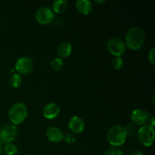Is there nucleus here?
<instances>
[{"instance_id":"obj_1","label":"nucleus","mask_w":155,"mask_h":155,"mask_svg":"<svg viewBox=\"0 0 155 155\" xmlns=\"http://www.w3.org/2000/svg\"><path fill=\"white\" fill-rule=\"evenodd\" d=\"M145 41V35L139 27H132L127 31L125 36L126 46L131 50L137 51L142 46Z\"/></svg>"},{"instance_id":"obj_2","label":"nucleus","mask_w":155,"mask_h":155,"mask_svg":"<svg viewBox=\"0 0 155 155\" xmlns=\"http://www.w3.org/2000/svg\"><path fill=\"white\" fill-rule=\"evenodd\" d=\"M127 133L125 127L120 125H114L107 132V140L112 147L121 146L127 140Z\"/></svg>"},{"instance_id":"obj_3","label":"nucleus","mask_w":155,"mask_h":155,"mask_svg":"<svg viewBox=\"0 0 155 155\" xmlns=\"http://www.w3.org/2000/svg\"><path fill=\"white\" fill-rule=\"evenodd\" d=\"M28 117V109L27 106L21 102L15 103L8 110V118L11 124L20 125L23 124Z\"/></svg>"},{"instance_id":"obj_4","label":"nucleus","mask_w":155,"mask_h":155,"mask_svg":"<svg viewBox=\"0 0 155 155\" xmlns=\"http://www.w3.org/2000/svg\"><path fill=\"white\" fill-rule=\"evenodd\" d=\"M138 139L142 145L145 147L152 146L154 141L155 132L154 127L150 124H146L139 128L137 133Z\"/></svg>"},{"instance_id":"obj_5","label":"nucleus","mask_w":155,"mask_h":155,"mask_svg":"<svg viewBox=\"0 0 155 155\" xmlns=\"http://www.w3.org/2000/svg\"><path fill=\"white\" fill-rule=\"evenodd\" d=\"M17 126L12 124H5L0 127V142L2 144L12 143L18 136Z\"/></svg>"},{"instance_id":"obj_6","label":"nucleus","mask_w":155,"mask_h":155,"mask_svg":"<svg viewBox=\"0 0 155 155\" xmlns=\"http://www.w3.org/2000/svg\"><path fill=\"white\" fill-rule=\"evenodd\" d=\"M107 48L109 52L115 57H121L126 52L127 46L122 39L117 37H112L107 41Z\"/></svg>"},{"instance_id":"obj_7","label":"nucleus","mask_w":155,"mask_h":155,"mask_svg":"<svg viewBox=\"0 0 155 155\" xmlns=\"http://www.w3.org/2000/svg\"><path fill=\"white\" fill-rule=\"evenodd\" d=\"M54 13L52 9L47 6H43L38 9L35 14V18L39 24L48 25L51 24L54 20Z\"/></svg>"},{"instance_id":"obj_8","label":"nucleus","mask_w":155,"mask_h":155,"mask_svg":"<svg viewBox=\"0 0 155 155\" xmlns=\"http://www.w3.org/2000/svg\"><path fill=\"white\" fill-rule=\"evenodd\" d=\"M33 61L30 58L22 56L16 61L15 68L20 75H28L33 71Z\"/></svg>"},{"instance_id":"obj_9","label":"nucleus","mask_w":155,"mask_h":155,"mask_svg":"<svg viewBox=\"0 0 155 155\" xmlns=\"http://www.w3.org/2000/svg\"><path fill=\"white\" fill-rule=\"evenodd\" d=\"M131 120L135 125L136 126H145L148 124V121L150 120V115L144 109L137 108L133 110L130 115Z\"/></svg>"},{"instance_id":"obj_10","label":"nucleus","mask_w":155,"mask_h":155,"mask_svg":"<svg viewBox=\"0 0 155 155\" xmlns=\"http://www.w3.org/2000/svg\"><path fill=\"white\" fill-rule=\"evenodd\" d=\"M61 109L58 104L56 103L51 102L45 104L42 109V114L45 119L53 120L55 119L60 114Z\"/></svg>"},{"instance_id":"obj_11","label":"nucleus","mask_w":155,"mask_h":155,"mask_svg":"<svg viewBox=\"0 0 155 155\" xmlns=\"http://www.w3.org/2000/svg\"><path fill=\"white\" fill-rule=\"evenodd\" d=\"M68 128L72 133L80 134L85 129V123L83 118L79 116H74L68 121Z\"/></svg>"},{"instance_id":"obj_12","label":"nucleus","mask_w":155,"mask_h":155,"mask_svg":"<svg viewBox=\"0 0 155 155\" xmlns=\"http://www.w3.org/2000/svg\"><path fill=\"white\" fill-rule=\"evenodd\" d=\"M45 135L48 141L52 143H58L63 140L64 138V133L62 130L59 127H54V126L48 127L47 129Z\"/></svg>"},{"instance_id":"obj_13","label":"nucleus","mask_w":155,"mask_h":155,"mask_svg":"<svg viewBox=\"0 0 155 155\" xmlns=\"http://www.w3.org/2000/svg\"><path fill=\"white\" fill-rule=\"evenodd\" d=\"M92 3L89 0H78L76 2V8L79 13L83 15H87L92 10Z\"/></svg>"},{"instance_id":"obj_14","label":"nucleus","mask_w":155,"mask_h":155,"mask_svg":"<svg viewBox=\"0 0 155 155\" xmlns=\"http://www.w3.org/2000/svg\"><path fill=\"white\" fill-rule=\"evenodd\" d=\"M58 54L59 58H63L69 57L72 52V45L69 42H62L58 47Z\"/></svg>"},{"instance_id":"obj_15","label":"nucleus","mask_w":155,"mask_h":155,"mask_svg":"<svg viewBox=\"0 0 155 155\" xmlns=\"http://www.w3.org/2000/svg\"><path fill=\"white\" fill-rule=\"evenodd\" d=\"M68 2L64 0H55L52 2V11L54 13L61 14L66 11Z\"/></svg>"},{"instance_id":"obj_16","label":"nucleus","mask_w":155,"mask_h":155,"mask_svg":"<svg viewBox=\"0 0 155 155\" xmlns=\"http://www.w3.org/2000/svg\"><path fill=\"white\" fill-rule=\"evenodd\" d=\"M22 78L21 76L18 74H14L9 77L8 83L11 87L14 89H18L22 84Z\"/></svg>"},{"instance_id":"obj_17","label":"nucleus","mask_w":155,"mask_h":155,"mask_svg":"<svg viewBox=\"0 0 155 155\" xmlns=\"http://www.w3.org/2000/svg\"><path fill=\"white\" fill-rule=\"evenodd\" d=\"M51 64V68H52L54 71H59L64 68V61L63 58H54V59H52L50 63Z\"/></svg>"},{"instance_id":"obj_18","label":"nucleus","mask_w":155,"mask_h":155,"mask_svg":"<svg viewBox=\"0 0 155 155\" xmlns=\"http://www.w3.org/2000/svg\"><path fill=\"white\" fill-rule=\"evenodd\" d=\"M3 151L5 155H17L18 152V148L15 144L9 143L5 145Z\"/></svg>"},{"instance_id":"obj_19","label":"nucleus","mask_w":155,"mask_h":155,"mask_svg":"<svg viewBox=\"0 0 155 155\" xmlns=\"http://www.w3.org/2000/svg\"><path fill=\"white\" fill-rule=\"evenodd\" d=\"M112 66L115 70H120L124 66V59L121 57H115L112 60Z\"/></svg>"},{"instance_id":"obj_20","label":"nucleus","mask_w":155,"mask_h":155,"mask_svg":"<svg viewBox=\"0 0 155 155\" xmlns=\"http://www.w3.org/2000/svg\"><path fill=\"white\" fill-rule=\"evenodd\" d=\"M103 155H123V152L117 147H110L104 151Z\"/></svg>"},{"instance_id":"obj_21","label":"nucleus","mask_w":155,"mask_h":155,"mask_svg":"<svg viewBox=\"0 0 155 155\" xmlns=\"http://www.w3.org/2000/svg\"><path fill=\"white\" fill-rule=\"evenodd\" d=\"M63 140H64V142L68 144H73L75 142L76 137L74 133H68L65 135H64Z\"/></svg>"},{"instance_id":"obj_22","label":"nucleus","mask_w":155,"mask_h":155,"mask_svg":"<svg viewBox=\"0 0 155 155\" xmlns=\"http://www.w3.org/2000/svg\"><path fill=\"white\" fill-rule=\"evenodd\" d=\"M155 51H154V48H152L148 52V61H149L150 63L154 66L155 64Z\"/></svg>"},{"instance_id":"obj_23","label":"nucleus","mask_w":155,"mask_h":155,"mask_svg":"<svg viewBox=\"0 0 155 155\" xmlns=\"http://www.w3.org/2000/svg\"><path fill=\"white\" fill-rule=\"evenodd\" d=\"M132 155H144V154H143V153L142 152V151L137 150V151H135L132 154Z\"/></svg>"},{"instance_id":"obj_24","label":"nucleus","mask_w":155,"mask_h":155,"mask_svg":"<svg viewBox=\"0 0 155 155\" xmlns=\"http://www.w3.org/2000/svg\"><path fill=\"white\" fill-rule=\"evenodd\" d=\"M3 148H4L3 145L1 143V142H0V155H2V154L3 153Z\"/></svg>"},{"instance_id":"obj_25","label":"nucleus","mask_w":155,"mask_h":155,"mask_svg":"<svg viewBox=\"0 0 155 155\" xmlns=\"http://www.w3.org/2000/svg\"><path fill=\"white\" fill-rule=\"evenodd\" d=\"M97 3H100V4H101V3H104L105 2V1H95Z\"/></svg>"}]
</instances>
